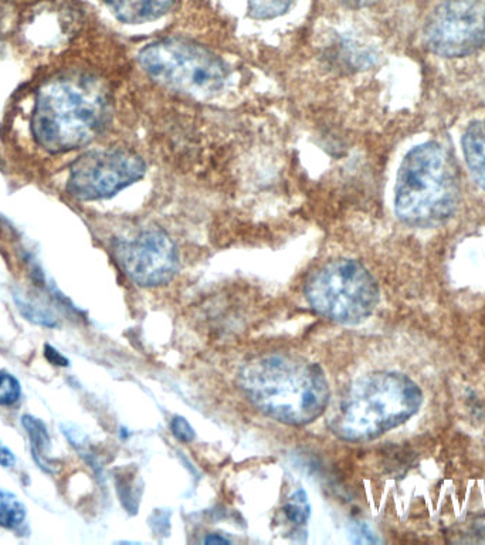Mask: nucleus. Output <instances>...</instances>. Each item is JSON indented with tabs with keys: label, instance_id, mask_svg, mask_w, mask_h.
<instances>
[{
	"label": "nucleus",
	"instance_id": "6ab92c4d",
	"mask_svg": "<svg viewBox=\"0 0 485 545\" xmlns=\"http://www.w3.org/2000/svg\"><path fill=\"white\" fill-rule=\"evenodd\" d=\"M16 458L13 455L12 450L6 448L2 442H0V465L3 467H12L15 466Z\"/></svg>",
	"mask_w": 485,
	"mask_h": 545
},
{
	"label": "nucleus",
	"instance_id": "0eeeda50",
	"mask_svg": "<svg viewBox=\"0 0 485 545\" xmlns=\"http://www.w3.org/2000/svg\"><path fill=\"white\" fill-rule=\"evenodd\" d=\"M147 164L135 152L108 148L86 152L71 164L67 191L78 201H101L144 178Z\"/></svg>",
	"mask_w": 485,
	"mask_h": 545
},
{
	"label": "nucleus",
	"instance_id": "dca6fc26",
	"mask_svg": "<svg viewBox=\"0 0 485 545\" xmlns=\"http://www.w3.org/2000/svg\"><path fill=\"white\" fill-rule=\"evenodd\" d=\"M300 496V492L295 493L287 506L288 519L295 521V523H304L308 519L307 499H305V496L300 499Z\"/></svg>",
	"mask_w": 485,
	"mask_h": 545
},
{
	"label": "nucleus",
	"instance_id": "412c9836",
	"mask_svg": "<svg viewBox=\"0 0 485 545\" xmlns=\"http://www.w3.org/2000/svg\"><path fill=\"white\" fill-rule=\"evenodd\" d=\"M205 543H227V540L222 537H208L206 538Z\"/></svg>",
	"mask_w": 485,
	"mask_h": 545
},
{
	"label": "nucleus",
	"instance_id": "7ed1b4c3",
	"mask_svg": "<svg viewBox=\"0 0 485 545\" xmlns=\"http://www.w3.org/2000/svg\"><path fill=\"white\" fill-rule=\"evenodd\" d=\"M423 395L399 372H373L349 387L330 419L331 431L347 442H366L398 428L419 412Z\"/></svg>",
	"mask_w": 485,
	"mask_h": 545
},
{
	"label": "nucleus",
	"instance_id": "aec40b11",
	"mask_svg": "<svg viewBox=\"0 0 485 545\" xmlns=\"http://www.w3.org/2000/svg\"><path fill=\"white\" fill-rule=\"evenodd\" d=\"M342 5L348 6L352 9L369 8V6L375 5L379 0H339Z\"/></svg>",
	"mask_w": 485,
	"mask_h": 545
},
{
	"label": "nucleus",
	"instance_id": "4468645a",
	"mask_svg": "<svg viewBox=\"0 0 485 545\" xmlns=\"http://www.w3.org/2000/svg\"><path fill=\"white\" fill-rule=\"evenodd\" d=\"M294 0H249L250 15L256 19H273L284 15Z\"/></svg>",
	"mask_w": 485,
	"mask_h": 545
},
{
	"label": "nucleus",
	"instance_id": "f257e3e1",
	"mask_svg": "<svg viewBox=\"0 0 485 545\" xmlns=\"http://www.w3.org/2000/svg\"><path fill=\"white\" fill-rule=\"evenodd\" d=\"M239 385L261 414L286 425H308L330 404V385L320 365L297 355L254 358L240 371Z\"/></svg>",
	"mask_w": 485,
	"mask_h": 545
},
{
	"label": "nucleus",
	"instance_id": "ddd939ff",
	"mask_svg": "<svg viewBox=\"0 0 485 545\" xmlns=\"http://www.w3.org/2000/svg\"><path fill=\"white\" fill-rule=\"evenodd\" d=\"M26 519L25 504L15 494L0 490V527L15 530Z\"/></svg>",
	"mask_w": 485,
	"mask_h": 545
},
{
	"label": "nucleus",
	"instance_id": "6e6552de",
	"mask_svg": "<svg viewBox=\"0 0 485 545\" xmlns=\"http://www.w3.org/2000/svg\"><path fill=\"white\" fill-rule=\"evenodd\" d=\"M430 52L447 59L476 53L485 44V5L481 0H446L425 26Z\"/></svg>",
	"mask_w": 485,
	"mask_h": 545
},
{
	"label": "nucleus",
	"instance_id": "a211bd4d",
	"mask_svg": "<svg viewBox=\"0 0 485 545\" xmlns=\"http://www.w3.org/2000/svg\"><path fill=\"white\" fill-rule=\"evenodd\" d=\"M44 355H46L47 360L52 362L53 365H60V367H67V365H69V360L64 358L59 351L54 350L52 345H46V348H44Z\"/></svg>",
	"mask_w": 485,
	"mask_h": 545
},
{
	"label": "nucleus",
	"instance_id": "423d86ee",
	"mask_svg": "<svg viewBox=\"0 0 485 545\" xmlns=\"http://www.w3.org/2000/svg\"><path fill=\"white\" fill-rule=\"evenodd\" d=\"M305 299L315 313L334 323L355 326L371 316L379 303V287L356 260L335 259L311 274Z\"/></svg>",
	"mask_w": 485,
	"mask_h": 545
},
{
	"label": "nucleus",
	"instance_id": "f3484780",
	"mask_svg": "<svg viewBox=\"0 0 485 545\" xmlns=\"http://www.w3.org/2000/svg\"><path fill=\"white\" fill-rule=\"evenodd\" d=\"M171 426L176 438L182 440V442L188 443L195 439V431H193L192 426L189 425L186 419L181 418V416L174 418Z\"/></svg>",
	"mask_w": 485,
	"mask_h": 545
},
{
	"label": "nucleus",
	"instance_id": "f03ea898",
	"mask_svg": "<svg viewBox=\"0 0 485 545\" xmlns=\"http://www.w3.org/2000/svg\"><path fill=\"white\" fill-rule=\"evenodd\" d=\"M108 97L90 77L49 81L37 93L32 134L44 150L61 154L96 140L108 120Z\"/></svg>",
	"mask_w": 485,
	"mask_h": 545
},
{
	"label": "nucleus",
	"instance_id": "39448f33",
	"mask_svg": "<svg viewBox=\"0 0 485 545\" xmlns=\"http://www.w3.org/2000/svg\"><path fill=\"white\" fill-rule=\"evenodd\" d=\"M142 70L162 86L193 97H209L225 87L227 67L206 47L185 39L155 40L138 54Z\"/></svg>",
	"mask_w": 485,
	"mask_h": 545
},
{
	"label": "nucleus",
	"instance_id": "2eb2a0df",
	"mask_svg": "<svg viewBox=\"0 0 485 545\" xmlns=\"http://www.w3.org/2000/svg\"><path fill=\"white\" fill-rule=\"evenodd\" d=\"M22 395L18 379L8 372H0V405L10 406L16 404Z\"/></svg>",
	"mask_w": 485,
	"mask_h": 545
},
{
	"label": "nucleus",
	"instance_id": "f8f14e48",
	"mask_svg": "<svg viewBox=\"0 0 485 545\" xmlns=\"http://www.w3.org/2000/svg\"><path fill=\"white\" fill-rule=\"evenodd\" d=\"M22 423L29 435L33 458H35L37 465L46 472H52L53 465L49 458L50 438L46 426L40 419L32 415L23 416Z\"/></svg>",
	"mask_w": 485,
	"mask_h": 545
},
{
	"label": "nucleus",
	"instance_id": "9d476101",
	"mask_svg": "<svg viewBox=\"0 0 485 545\" xmlns=\"http://www.w3.org/2000/svg\"><path fill=\"white\" fill-rule=\"evenodd\" d=\"M105 3L120 22L139 25L162 18L175 0H105Z\"/></svg>",
	"mask_w": 485,
	"mask_h": 545
},
{
	"label": "nucleus",
	"instance_id": "20e7f679",
	"mask_svg": "<svg viewBox=\"0 0 485 545\" xmlns=\"http://www.w3.org/2000/svg\"><path fill=\"white\" fill-rule=\"evenodd\" d=\"M459 202V172L450 152L434 141L410 150L396 179L398 218L413 228H436L456 213Z\"/></svg>",
	"mask_w": 485,
	"mask_h": 545
},
{
	"label": "nucleus",
	"instance_id": "9b49d317",
	"mask_svg": "<svg viewBox=\"0 0 485 545\" xmlns=\"http://www.w3.org/2000/svg\"><path fill=\"white\" fill-rule=\"evenodd\" d=\"M463 152L471 175L485 191V121L468 125L463 135Z\"/></svg>",
	"mask_w": 485,
	"mask_h": 545
},
{
	"label": "nucleus",
	"instance_id": "1a4fd4ad",
	"mask_svg": "<svg viewBox=\"0 0 485 545\" xmlns=\"http://www.w3.org/2000/svg\"><path fill=\"white\" fill-rule=\"evenodd\" d=\"M118 264L141 287H158L171 282L179 270V253L174 240L159 228L139 230L115 245Z\"/></svg>",
	"mask_w": 485,
	"mask_h": 545
}]
</instances>
